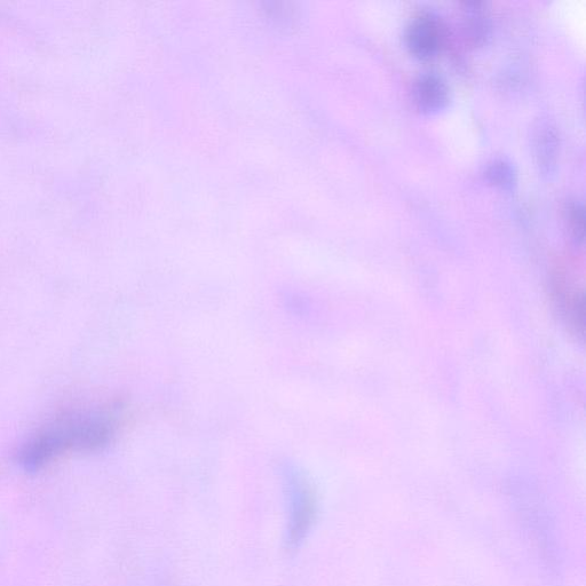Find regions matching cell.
I'll list each match as a JSON object with an SVG mask.
<instances>
[{
    "instance_id": "cell-1",
    "label": "cell",
    "mask_w": 586,
    "mask_h": 586,
    "mask_svg": "<svg viewBox=\"0 0 586 586\" xmlns=\"http://www.w3.org/2000/svg\"><path fill=\"white\" fill-rule=\"evenodd\" d=\"M117 425V416L109 410L62 416L28 441L21 451V463L34 470L68 450L102 449L114 439Z\"/></svg>"
},
{
    "instance_id": "cell-2",
    "label": "cell",
    "mask_w": 586,
    "mask_h": 586,
    "mask_svg": "<svg viewBox=\"0 0 586 586\" xmlns=\"http://www.w3.org/2000/svg\"><path fill=\"white\" fill-rule=\"evenodd\" d=\"M281 478L285 501L284 543L289 551H297L315 525L318 501L310 479L296 464H282Z\"/></svg>"
},
{
    "instance_id": "cell-3",
    "label": "cell",
    "mask_w": 586,
    "mask_h": 586,
    "mask_svg": "<svg viewBox=\"0 0 586 586\" xmlns=\"http://www.w3.org/2000/svg\"><path fill=\"white\" fill-rule=\"evenodd\" d=\"M445 26L433 12L419 13L406 31L407 49L419 60H431L445 42Z\"/></svg>"
},
{
    "instance_id": "cell-4",
    "label": "cell",
    "mask_w": 586,
    "mask_h": 586,
    "mask_svg": "<svg viewBox=\"0 0 586 586\" xmlns=\"http://www.w3.org/2000/svg\"><path fill=\"white\" fill-rule=\"evenodd\" d=\"M413 99L415 106L422 114L441 113L450 101V90L446 79L435 71H425L416 78Z\"/></svg>"
},
{
    "instance_id": "cell-5",
    "label": "cell",
    "mask_w": 586,
    "mask_h": 586,
    "mask_svg": "<svg viewBox=\"0 0 586 586\" xmlns=\"http://www.w3.org/2000/svg\"><path fill=\"white\" fill-rule=\"evenodd\" d=\"M559 146L557 129L548 121L538 124L534 134V152L538 169L543 176L550 177L556 171Z\"/></svg>"
},
{
    "instance_id": "cell-6",
    "label": "cell",
    "mask_w": 586,
    "mask_h": 586,
    "mask_svg": "<svg viewBox=\"0 0 586 586\" xmlns=\"http://www.w3.org/2000/svg\"><path fill=\"white\" fill-rule=\"evenodd\" d=\"M464 29L466 36L474 45H482L490 36V19L485 4L466 3L464 9Z\"/></svg>"
},
{
    "instance_id": "cell-7",
    "label": "cell",
    "mask_w": 586,
    "mask_h": 586,
    "mask_svg": "<svg viewBox=\"0 0 586 586\" xmlns=\"http://www.w3.org/2000/svg\"><path fill=\"white\" fill-rule=\"evenodd\" d=\"M485 177L490 185L510 192L517 186L518 176L514 165L506 160H494L490 162L485 171Z\"/></svg>"
},
{
    "instance_id": "cell-8",
    "label": "cell",
    "mask_w": 586,
    "mask_h": 586,
    "mask_svg": "<svg viewBox=\"0 0 586 586\" xmlns=\"http://www.w3.org/2000/svg\"><path fill=\"white\" fill-rule=\"evenodd\" d=\"M565 219L576 243H583L585 235V209L581 201L569 200L565 207Z\"/></svg>"
}]
</instances>
